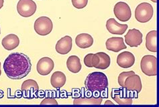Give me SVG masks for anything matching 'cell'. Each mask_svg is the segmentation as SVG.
Instances as JSON below:
<instances>
[{"instance_id": "6da1fadb", "label": "cell", "mask_w": 159, "mask_h": 107, "mask_svg": "<svg viewBox=\"0 0 159 107\" xmlns=\"http://www.w3.org/2000/svg\"><path fill=\"white\" fill-rule=\"evenodd\" d=\"M3 67L8 78L11 80H21L30 72L32 63L26 55L15 52L8 55Z\"/></svg>"}, {"instance_id": "7a4b0ae2", "label": "cell", "mask_w": 159, "mask_h": 107, "mask_svg": "<svg viewBox=\"0 0 159 107\" xmlns=\"http://www.w3.org/2000/svg\"><path fill=\"white\" fill-rule=\"evenodd\" d=\"M85 88L90 92H103L108 87V79L105 74L95 71L91 73L85 81Z\"/></svg>"}, {"instance_id": "3957f363", "label": "cell", "mask_w": 159, "mask_h": 107, "mask_svg": "<svg viewBox=\"0 0 159 107\" xmlns=\"http://www.w3.org/2000/svg\"><path fill=\"white\" fill-rule=\"evenodd\" d=\"M153 7L146 2L140 3L135 10V18L140 23H146L151 20L153 16Z\"/></svg>"}, {"instance_id": "277c9868", "label": "cell", "mask_w": 159, "mask_h": 107, "mask_svg": "<svg viewBox=\"0 0 159 107\" xmlns=\"http://www.w3.org/2000/svg\"><path fill=\"white\" fill-rule=\"evenodd\" d=\"M140 67L146 75L156 76L157 75V58L154 55H145L141 59Z\"/></svg>"}, {"instance_id": "5b68a950", "label": "cell", "mask_w": 159, "mask_h": 107, "mask_svg": "<svg viewBox=\"0 0 159 107\" xmlns=\"http://www.w3.org/2000/svg\"><path fill=\"white\" fill-rule=\"evenodd\" d=\"M35 32L40 36H47L52 31L53 24L48 17L41 16L36 20L34 25Z\"/></svg>"}, {"instance_id": "8992f818", "label": "cell", "mask_w": 159, "mask_h": 107, "mask_svg": "<svg viewBox=\"0 0 159 107\" xmlns=\"http://www.w3.org/2000/svg\"><path fill=\"white\" fill-rule=\"evenodd\" d=\"M36 9V4L33 0H20L17 4L18 14L24 18H28L34 15Z\"/></svg>"}, {"instance_id": "52a82bcc", "label": "cell", "mask_w": 159, "mask_h": 107, "mask_svg": "<svg viewBox=\"0 0 159 107\" xmlns=\"http://www.w3.org/2000/svg\"><path fill=\"white\" fill-rule=\"evenodd\" d=\"M114 13L116 18L121 22H127L132 16L130 7L126 3L123 2H120L116 4Z\"/></svg>"}, {"instance_id": "ba28073f", "label": "cell", "mask_w": 159, "mask_h": 107, "mask_svg": "<svg viewBox=\"0 0 159 107\" xmlns=\"http://www.w3.org/2000/svg\"><path fill=\"white\" fill-rule=\"evenodd\" d=\"M111 98L120 105H132V97L126 89L112 90Z\"/></svg>"}, {"instance_id": "9c48e42d", "label": "cell", "mask_w": 159, "mask_h": 107, "mask_svg": "<svg viewBox=\"0 0 159 107\" xmlns=\"http://www.w3.org/2000/svg\"><path fill=\"white\" fill-rule=\"evenodd\" d=\"M111 59L109 55L104 52H99L93 55L92 66L99 70H106L110 67Z\"/></svg>"}, {"instance_id": "30bf717a", "label": "cell", "mask_w": 159, "mask_h": 107, "mask_svg": "<svg viewBox=\"0 0 159 107\" xmlns=\"http://www.w3.org/2000/svg\"><path fill=\"white\" fill-rule=\"evenodd\" d=\"M24 98L32 99L35 98L36 93L39 91V84L34 80H27L24 81L21 86Z\"/></svg>"}, {"instance_id": "8fae6325", "label": "cell", "mask_w": 159, "mask_h": 107, "mask_svg": "<svg viewBox=\"0 0 159 107\" xmlns=\"http://www.w3.org/2000/svg\"><path fill=\"white\" fill-rule=\"evenodd\" d=\"M124 38L125 43L130 47H138L142 42V34L136 28L129 30Z\"/></svg>"}, {"instance_id": "7c38bea8", "label": "cell", "mask_w": 159, "mask_h": 107, "mask_svg": "<svg viewBox=\"0 0 159 107\" xmlns=\"http://www.w3.org/2000/svg\"><path fill=\"white\" fill-rule=\"evenodd\" d=\"M54 67V63L53 60L50 57L41 58L36 66V70L41 75H47L53 70Z\"/></svg>"}, {"instance_id": "4fadbf2b", "label": "cell", "mask_w": 159, "mask_h": 107, "mask_svg": "<svg viewBox=\"0 0 159 107\" xmlns=\"http://www.w3.org/2000/svg\"><path fill=\"white\" fill-rule=\"evenodd\" d=\"M142 85L140 77L139 75L134 74L129 75L125 80L124 82V88L127 90L128 91L136 92L139 93L142 90Z\"/></svg>"}, {"instance_id": "5bb4252c", "label": "cell", "mask_w": 159, "mask_h": 107, "mask_svg": "<svg viewBox=\"0 0 159 107\" xmlns=\"http://www.w3.org/2000/svg\"><path fill=\"white\" fill-rule=\"evenodd\" d=\"M134 55L129 51H124V52L121 53L117 57L118 65L121 67L124 68V69H128V68L132 67L134 65Z\"/></svg>"}, {"instance_id": "9a60e30c", "label": "cell", "mask_w": 159, "mask_h": 107, "mask_svg": "<svg viewBox=\"0 0 159 107\" xmlns=\"http://www.w3.org/2000/svg\"><path fill=\"white\" fill-rule=\"evenodd\" d=\"M73 40L70 36H65L58 40L55 46V49L58 53L66 55L72 49Z\"/></svg>"}, {"instance_id": "2e32d148", "label": "cell", "mask_w": 159, "mask_h": 107, "mask_svg": "<svg viewBox=\"0 0 159 107\" xmlns=\"http://www.w3.org/2000/svg\"><path fill=\"white\" fill-rule=\"evenodd\" d=\"M106 46L107 50L118 53L127 48L124 42V38L122 37H111L108 38L106 42Z\"/></svg>"}, {"instance_id": "e0dca14e", "label": "cell", "mask_w": 159, "mask_h": 107, "mask_svg": "<svg viewBox=\"0 0 159 107\" xmlns=\"http://www.w3.org/2000/svg\"><path fill=\"white\" fill-rule=\"evenodd\" d=\"M106 28L113 35H123L128 29L127 24H121L114 18H110L106 22Z\"/></svg>"}, {"instance_id": "ac0fdd59", "label": "cell", "mask_w": 159, "mask_h": 107, "mask_svg": "<svg viewBox=\"0 0 159 107\" xmlns=\"http://www.w3.org/2000/svg\"><path fill=\"white\" fill-rule=\"evenodd\" d=\"M103 98L102 96H81L75 98L73 100L74 105H100L102 104Z\"/></svg>"}, {"instance_id": "d6986e66", "label": "cell", "mask_w": 159, "mask_h": 107, "mask_svg": "<svg viewBox=\"0 0 159 107\" xmlns=\"http://www.w3.org/2000/svg\"><path fill=\"white\" fill-rule=\"evenodd\" d=\"M75 43L81 49L89 48L93 44V38L87 33L79 34L75 38Z\"/></svg>"}, {"instance_id": "ffe728a7", "label": "cell", "mask_w": 159, "mask_h": 107, "mask_svg": "<svg viewBox=\"0 0 159 107\" xmlns=\"http://www.w3.org/2000/svg\"><path fill=\"white\" fill-rule=\"evenodd\" d=\"M3 48L7 51H11L18 47L20 44L18 36L14 34H10L4 37L2 41Z\"/></svg>"}, {"instance_id": "44dd1931", "label": "cell", "mask_w": 159, "mask_h": 107, "mask_svg": "<svg viewBox=\"0 0 159 107\" xmlns=\"http://www.w3.org/2000/svg\"><path fill=\"white\" fill-rule=\"evenodd\" d=\"M146 47L150 52L157 51V31H152L148 32L146 36Z\"/></svg>"}, {"instance_id": "7402d4cb", "label": "cell", "mask_w": 159, "mask_h": 107, "mask_svg": "<svg viewBox=\"0 0 159 107\" xmlns=\"http://www.w3.org/2000/svg\"><path fill=\"white\" fill-rule=\"evenodd\" d=\"M66 75L63 72L56 71L51 76V84L53 88L59 89L64 86L66 84Z\"/></svg>"}, {"instance_id": "603a6c76", "label": "cell", "mask_w": 159, "mask_h": 107, "mask_svg": "<svg viewBox=\"0 0 159 107\" xmlns=\"http://www.w3.org/2000/svg\"><path fill=\"white\" fill-rule=\"evenodd\" d=\"M66 67L68 70L73 73V74H77L81 71L82 68V65L81 63L80 59H79L76 55H72L70 56L67 61H66Z\"/></svg>"}, {"instance_id": "cb8c5ba5", "label": "cell", "mask_w": 159, "mask_h": 107, "mask_svg": "<svg viewBox=\"0 0 159 107\" xmlns=\"http://www.w3.org/2000/svg\"><path fill=\"white\" fill-rule=\"evenodd\" d=\"M135 74L134 71H124L122 73H121V74L119 75L118 76V82L119 85H120L122 88H124V82H125V80H126V78L128 77H129V75H132Z\"/></svg>"}, {"instance_id": "d4e9b609", "label": "cell", "mask_w": 159, "mask_h": 107, "mask_svg": "<svg viewBox=\"0 0 159 107\" xmlns=\"http://www.w3.org/2000/svg\"><path fill=\"white\" fill-rule=\"evenodd\" d=\"M73 6L77 9H83L87 5L88 0H71Z\"/></svg>"}, {"instance_id": "484cf974", "label": "cell", "mask_w": 159, "mask_h": 107, "mask_svg": "<svg viewBox=\"0 0 159 107\" xmlns=\"http://www.w3.org/2000/svg\"><path fill=\"white\" fill-rule=\"evenodd\" d=\"M57 101L54 98L47 97L40 102V105H58Z\"/></svg>"}, {"instance_id": "4316f807", "label": "cell", "mask_w": 159, "mask_h": 107, "mask_svg": "<svg viewBox=\"0 0 159 107\" xmlns=\"http://www.w3.org/2000/svg\"><path fill=\"white\" fill-rule=\"evenodd\" d=\"M93 53H89L84 57V63L85 66L88 67H93V66H92V57H93Z\"/></svg>"}, {"instance_id": "83f0119b", "label": "cell", "mask_w": 159, "mask_h": 107, "mask_svg": "<svg viewBox=\"0 0 159 107\" xmlns=\"http://www.w3.org/2000/svg\"><path fill=\"white\" fill-rule=\"evenodd\" d=\"M4 0H0V9H2V7L3 6Z\"/></svg>"}, {"instance_id": "f1b7e54d", "label": "cell", "mask_w": 159, "mask_h": 107, "mask_svg": "<svg viewBox=\"0 0 159 107\" xmlns=\"http://www.w3.org/2000/svg\"><path fill=\"white\" fill-rule=\"evenodd\" d=\"M2 75V70H1V63H0V76Z\"/></svg>"}, {"instance_id": "f546056e", "label": "cell", "mask_w": 159, "mask_h": 107, "mask_svg": "<svg viewBox=\"0 0 159 107\" xmlns=\"http://www.w3.org/2000/svg\"><path fill=\"white\" fill-rule=\"evenodd\" d=\"M151 1L154 3H157V0H151Z\"/></svg>"}, {"instance_id": "4dcf8cb0", "label": "cell", "mask_w": 159, "mask_h": 107, "mask_svg": "<svg viewBox=\"0 0 159 107\" xmlns=\"http://www.w3.org/2000/svg\"><path fill=\"white\" fill-rule=\"evenodd\" d=\"M0 35H1V28H0Z\"/></svg>"}]
</instances>
